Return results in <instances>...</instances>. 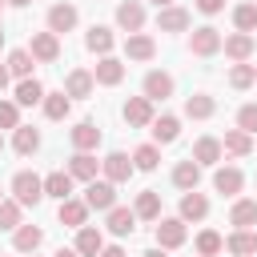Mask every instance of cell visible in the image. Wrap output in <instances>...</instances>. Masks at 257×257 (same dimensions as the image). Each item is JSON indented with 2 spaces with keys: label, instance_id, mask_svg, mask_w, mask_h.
Instances as JSON below:
<instances>
[{
  "label": "cell",
  "instance_id": "cell-1",
  "mask_svg": "<svg viewBox=\"0 0 257 257\" xmlns=\"http://www.w3.org/2000/svg\"><path fill=\"white\" fill-rule=\"evenodd\" d=\"M12 197L20 201V205H40L44 201V177H36V173H16L12 177Z\"/></svg>",
  "mask_w": 257,
  "mask_h": 257
},
{
  "label": "cell",
  "instance_id": "cell-2",
  "mask_svg": "<svg viewBox=\"0 0 257 257\" xmlns=\"http://www.w3.org/2000/svg\"><path fill=\"white\" fill-rule=\"evenodd\" d=\"M84 205H88V209H100V213L116 209V185H112V181H88Z\"/></svg>",
  "mask_w": 257,
  "mask_h": 257
},
{
  "label": "cell",
  "instance_id": "cell-3",
  "mask_svg": "<svg viewBox=\"0 0 257 257\" xmlns=\"http://www.w3.org/2000/svg\"><path fill=\"white\" fill-rule=\"evenodd\" d=\"M189 48H193V56H213V52H221V48H225V40H221V32H217L213 24H205V28H197V32H193Z\"/></svg>",
  "mask_w": 257,
  "mask_h": 257
},
{
  "label": "cell",
  "instance_id": "cell-4",
  "mask_svg": "<svg viewBox=\"0 0 257 257\" xmlns=\"http://www.w3.org/2000/svg\"><path fill=\"white\" fill-rule=\"evenodd\" d=\"M32 60H40V64H52L56 56H60V36L56 32H32Z\"/></svg>",
  "mask_w": 257,
  "mask_h": 257
},
{
  "label": "cell",
  "instance_id": "cell-5",
  "mask_svg": "<svg viewBox=\"0 0 257 257\" xmlns=\"http://www.w3.org/2000/svg\"><path fill=\"white\" fill-rule=\"evenodd\" d=\"M124 120H128L133 128L153 124V120H157V116H153V100H149V96H128V100H124Z\"/></svg>",
  "mask_w": 257,
  "mask_h": 257
},
{
  "label": "cell",
  "instance_id": "cell-6",
  "mask_svg": "<svg viewBox=\"0 0 257 257\" xmlns=\"http://www.w3.org/2000/svg\"><path fill=\"white\" fill-rule=\"evenodd\" d=\"M157 245H161V249H177V245H185V221H181V217H165V221H157Z\"/></svg>",
  "mask_w": 257,
  "mask_h": 257
},
{
  "label": "cell",
  "instance_id": "cell-7",
  "mask_svg": "<svg viewBox=\"0 0 257 257\" xmlns=\"http://www.w3.org/2000/svg\"><path fill=\"white\" fill-rule=\"evenodd\" d=\"M100 169H104V181H112V185H120V181H128L133 177V161L124 157V153H108L104 161H100Z\"/></svg>",
  "mask_w": 257,
  "mask_h": 257
},
{
  "label": "cell",
  "instance_id": "cell-8",
  "mask_svg": "<svg viewBox=\"0 0 257 257\" xmlns=\"http://www.w3.org/2000/svg\"><path fill=\"white\" fill-rule=\"evenodd\" d=\"M116 24H120L128 36H137V32H141V24H145V8H141L137 0H124V4H116Z\"/></svg>",
  "mask_w": 257,
  "mask_h": 257
},
{
  "label": "cell",
  "instance_id": "cell-9",
  "mask_svg": "<svg viewBox=\"0 0 257 257\" xmlns=\"http://www.w3.org/2000/svg\"><path fill=\"white\" fill-rule=\"evenodd\" d=\"M92 76H96V84L112 88V84H120V80H124V64H120L116 56H100V60H96V68H92Z\"/></svg>",
  "mask_w": 257,
  "mask_h": 257
},
{
  "label": "cell",
  "instance_id": "cell-10",
  "mask_svg": "<svg viewBox=\"0 0 257 257\" xmlns=\"http://www.w3.org/2000/svg\"><path fill=\"white\" fill-rule=\"evenodd\" d=\"M80 257H100V249H104V237H100V229H92V225H84V229H76V245H72Z\"/></svg>",
  "mask_w": 257,
  "mask_h": 257
},
{
  "label": "cell",
  "instance_id": "cell-11",
  "mask_svg": "<svg viewBox=\"0 0 257 257\" xmlns=\"http://www.w3.org/2000/svg\"><path fill=\"white\" fill-rule=\"evenodd\" d=\"M68 28H76V8L72 4H52L48 8V32H68Z\"/></svg>",
  "mask_w": 257,
  "mask_h": 257
},
{
  "label": "cell",
  "instance_id": "cell-12",
  "mask_svg": "<svg viewBox=\"0 0 257 257\" xmlns=\"http://www.w3.org/2000/svg\"><path fill=\"white\" fill-rule=\"evenodd\" d=\"M96 169H100V161H96L92 153H76V157L68 161V177H72V181H96Z\"/></svg>",
  "mask_w": 257,
  "mask_h": 257
},
{
  "label": "cell",
  "instance_id": "cell-13",
  "mask_svg": "<svg viewBox=\"0 0 257 257\" xmlns=\"http://www.w3.org/2000/svg\"><path fill=\"white\" fill-rule=\"evenodd\" d=\"M209 217V201H205V193H185L181 197V221H205Z\"/></svg>",
  "mask_w": 257,
  "mask_h": 257
},
{
  "label": "cell",
  "instance_id": "cell-14",
  "mask_svg": "<svg viewBox=\"0 0 257 257\" xmlns=\"http://www.w3.org/2000/svg\"><path fill=\"white\" fill-rule=\"evenodd\" d=\"M84 221H88V205H84V201H76V197L60 201V225H68V229H84Z\"/></svg>",
  "mask_w": 257,
  "mask_h": 257
},
{
  "label": "cell",
  "instance_id": "cell-15",
  "mask_svg": "<svg viewBox=\"0 0 257 257\" xmlns=\"http://www.w3.org/2000/svg\"><path fill=\"white\" fill-rule=\"evenodd\" d=\"M72 145H76V153H92V149L100 145V128H96L92 120H80V124L72 128Z\"/></svg>",
  "mask_w": 257,
  "mask_h": 257
},
{
  "label": "cell",
  "instance_id": "cell-16",
  "mask_svg": "<svg viewBox=\"0 0 257 257\" xmlns=\"http://www.w3.org/2000/svg\"><path fill=\"white\" fill-rule=\"evenodd\" d=\"M197 181H201V165L189 157V161H181L177 169H173V185L177 189H185V193H193L197 189Z\"/></svg>",
  "mask_w": 257,
  "mask_h": 257
},
{
  "label": "cell",
  "instance_id": "cell-17",
  "mask_svg": "<svg viewBox=\"0 0 257 257\" xmlns=\"http://www.w3.org/2000/svg\"><path fill=\"white\" fill-rule=\"evenodd\" d=\"M241 185H245L241 169H217V173H213V189H217V193H225V197H237V193H241Z\"/></svg>",
  "mask_w": 257,
  "mask_h": 257
},
{
  "label": "cell",
  "instance_id": "cell-18",
  "mask_svg": "<svg viewBox=\"0 0 257 257\" xmlns=\"http://www.w3.org/2000/svg\"><path fill=\"white\" fill-rule=\"evenodd\" d=\"M133 229H137V213L133 209H120V205L108 209V233L112 237H128Z\"/></svg>",
  "mask_w": 257,
  "mask_h": 257
},
{
  "label": "cell",
  "instance_id": "cell-19",
  "mask_svg": "<svg viewBox=\"0 0 257 257\" xmlns=\"http://www.w3.org/2000/svg\"><path fill=\"white\" fill-rule=\"evenodd\" d=\"M157 28L161 32H185L189 28V12L185 8H161L157 12Z\"/></svg>",
  "mask_w": 257,
  "mask_h": 257
},
{
  "label": "cell",
  "instance_id": "cell-20",
  "mask_svg": "<svg viewBox=\"0 0 257 257\" xmlns=\"http://www.w3.org/2000/svg\"><path fill=\"white\" fill-rule=\"evenodd\" d=\"M124 52H128V60H153L157 56V44H153V36L137 32V36L124 40Z\"/></svg>",
  "mask_w": 257,
  "mask_h": 257
},
{
  "label": "cell",
  "instance_id": "cell-21",
  "mask_svg": "<svg viewBox=\"0 0 257 257\" xmlns=\"http://www.w3.org/2000/svg\"><path fill=\"white\" fill-rule=\"evenodd\" d=\"M225 56H233L237 64H245V60L253 56V36H249V32H233V36L225 40Z\"/></svg>",
  "mask_w": 257,
  "mask_h": 257
},
{
  "label": "cell",
  "instance_id": "cell-22",
  "mask_svg": "<svg viewBox=\"0 0 257 257\" xmlns=\"http://www.w3.org/2000/svg\"><path fill=\"white\" fill-rule=\"evenodd\" d=\"M145 96H149V100L173 96V76H169V72H149V76H145Z\"/></svg>",
  "mask_w": 257,
  "mask_h": 257
},
{
  "label": "cell",
  "instance_id": "cell-23",
  "mask_svg": "<svg viewBox=\"0 0 257 257\" xmlns=\"http://www.w3.org/2000/svg\"><path fill=\"white\" fill-rule=\"evenodd\" d=\"M44 96H48V92H44V84H40L36 76H28V80L16 84V104H24V108H28V104H44Z\"/></svg>",
  "mask_w": 257,
  "mask_h": 257
},
{
  "label": "cell",
  "instance_id": "cell-24",
  "mask_svg": "<svg viewBox=\"0 0 257 257\" xmlns=\"http://www.w3.org/2000/svg\"><path fill=\"white\" fill-rule=\"evenodd\" d=\"M44 197L68 201V197H72V177H68V173H60V169H56V173H48V177H44Z\"/></svg>",
  "mask_w": 257,
  "mask_h": 257
},
{
  "label": "cell",
  "instance_id": "cell-25",
  "mask_svg": "<svg viewBox=\"0 0 257 257\" xmlns=\"http://www.w3.org/2000/svg\"><path fill=\"white\" fill-rule=\"evenodd\" d=\"M133 213H137V217H145V221H161V193H157V189H145V193L137 197Z\"/></svg>",
  "mask_w": 257,
  "mask_h": 257
},
{
  "label": "cell",
  "instance_id": "cell-26",
  "mask_svg": "<svg viewBox=\"0 0 257 257\" xmlns=\"http://www.w3.org/2000/svg\"><path fill=\"white\" fill-rule=\"evenodd\" d=\"M225 249H229L233 257H253V253H257V233H249V229H237V233L225 241Z\"/></svg>",
  "mask_w": 257,
  "mask_h": 257
},
{
  "label": "cell",
  "instance_id": "cell-27",
  "mask_svg": "<svg viewBox=\"0 0 257 257\" xmlns=\"http://www.w3.org/2000/svg\"><path fill=\"white\" fill-rule=\"evenodd\" d=\"M92 84H96V76H92V72L72 68V72H68V80H64V92H68V96H88V92H92Z\"/></svg>",
  "mask_w": 257,
  "mask_h": 257
},
{
  "label": "cell",
  "instance_id": "cell-28",
  "mask_svg": "<svg viewBox=\"0 0 257 257\" xmlns=\"http://www.w3.org/2000/svg\"><path fill=\"white\" fill-rule=\"evenodd\" d=\"M193 161H197V165H217V161H221V141H217V137H201V141L193 145Z\"/></svg>",
  "mask_w": 257,
  "mask_h": 257
},
{
  "label": "cell",
  "instance_id": "cell-29",
  "mask_svg": "<svg viewBox=\"0 0 257 257\" xmlns=\"http://www.w3.org/2000/svg\"><path fill=\"white\" fill-rule=\"evenodd\" d=\"M84 44H88V52H100V56H108V48H112V28H104V24H92V28H88V36H84Z\"/></svg>",
  "mask_w": 257,
  "mask_h": 257
},
{
  "label": "cell",
  "instance_id": "cell-30",
  "mask_svg": "<svg viewBox=\"0 0 257 257\" xmlns=\"http://www.w3.org/2000/svg\"><path fill=\"white\" fill-rule=\"evenodd\" d=\"M68 108H72V96H68V92H48V96H44V116H48V120H64Z\"/></svg>",
  "mask_w": 257,
  "mask_h": 257
},
{
  "label": "cell",
  "instance_id": "cell-31",
  "mask_svg": "<svg viewBox=\"0 0 257 257\" xmlns=\"http://www.w3.org/2000/svg\"><path fill=\"white\" fill-rule=\"evenodd\" d=\"M213 112H217V104H213V96H205V92H197V96L185 100V116H193V120H209Z\"/></svg>",
  "mask_w": 257,
  "mask_h": 257
},
{
  "label": "cell",
  "instance_id": "cell-32",
  "mask_svg": "<svg viewBox=\"0 0 257 257\" xmlns=\"http://www.w3.org/2000/svg\"><path fill=\"white\" fill-rule=\"evenodd\" d=\"M221 149H225V153H233V157H249V153H253V137H249V133H241V128H229Z\"/></svg>",
  "mask_w": 257,
  "mask_h": 257
},
{
  "label": "cell",
  "instance_id": "cell-33",
  "mask_svg": "<svg viewBox=\"0 0 257 257\" xmlns=\"http://www.w3.org/2000/svg\"><path fill=\"white\" fill-rule=\"evenodd\" d=\"M44 241V233L36 229V225H20L16 233H12V245L20 249V253H36V245Z\"/></svg>",
  "mask_w": 257,
  "mask_h": 257
},
{
  "label": "cell",
  "instance_id": "cell-34",
  "mask_svg": "<svg viewBox=\"0 0 257 257\" xmlns=\"http://www.w3.org/2000/svg\"><path fill=\"white\" fill-rule=\"evenodd\" d=\"M12 149H16L20 157H32V153L40 149V133H36V128H24V124H20V128H16V137H12Z\"/></svg>",
  "mask_w": 257,
  "mask_h": 257
},
{
  "label": "cell",
  "instance_id": "cell-35",
  "mask_svg": "<svg viewBox=\"0 0 257 257\" xmlns=\"http://www.w3.org/2000/svg\"><path fill=\"white\" fill-rule=\"evenodd\" d=\"M229 221H233L237 229H249V225H257V201H237V205L229 209Z\"/></svg>",
  "mask_w": 257,
  "mask_h": 257
},
{
  "label": "cell",
  "instance_id": "cell-36",
  "mask_svg": "<svg viewBox=\"0 0 257 257\" xmlns=\"http://www.w3.org/2000/svg\"><path fill=\"white\" fill-rule=\"evenodd\" d=\"M8 72H12V76H20V80H28V76H32V52H28V48L8 52Z\"/></svg>",
  "mask_w": 257,
  "mask_h": 257
},
{
  "label": "cell",
  "instance_id": "cell-37",
  "mask_svg": "<svg viewBox=\"0 0 257 257\" xmlns=\"http://www.w3.org/2000/svg\"><path fill=\"white\" fill-rule=\"evenodd\" d=\"M153 137H157L161 145L177 141V137H181V120H177V116H157V120H153Z\"/></svg>",
  "mask_w": 257,
  "mask_h": 257
},
{
  "label": "cell",
  "instance_id": "cell-38",
  "mask_svg": "<svg viewBox=\"0 0 257 257\" xmlns=\"http://www.w3.org/2000/svg\"><path fill=\"white\" fill-rule=\"evenodd\" d=\"M225 249V241H221V233H213V229H205V233H197V257H217Z\"/></svg>",
  "mask_w": 257,
  "mask_h": 257
},
{
  "label": "cell",
  "instance_id": "cell-39",
  "mask_svg": "<svg viewBox=\"0 0 257 257\" xmlns=\"http://www.w3.org/2000/svg\"><path fill=\"white\" fill-rule=\"evenodd\" d=\"M233 24H237V32H253L257 28V4L249 0V4H237L233 8Z\"/></svg>",
  "mask_w": 257,
  "mask_h": 257
},
{
  "label": "cell",
  "instance_id": "cell-40",
  "mask_svg": "<svg viewBox=\"0 0 257 257\" xmlns=\"http://www.w3.org/2000/svg\"><path fill=\"white\" fill-rule=\"evenodd\" d=\"M157 161H161V153H157V145H141V149L133 153V165H137L141 173H153V169H157Z\"/></svg>",
  "mask_w": 257,
  "mask_h": 257
},
{
  "label": "cell",
  "instance_id": "cell-41",
  "mask_svg": "<svg viewBox=\"0 0 257 257\" xmlns=\"http://www.w3.org/2000/svg\"><path fill=\"white\" fill-rule=\"evenodd\" d=\"M20 209H24L20 201H0V229H12L16 233L20 229Z\"/></svg>",
  "mask_w": 257,
  "mask_h": 257
},
{
  "label": "cell",
  "instance_id": "cell-42",
  "mask_svg": "<svg viewBox=\"0 0 257 257\" xmlns=\"http://www.w3.org/2000/svg\"><path fill=\"white\" fill-rule=\"evenodd\" d=\"M253 80H257V68H253V64H233V68H229V84H233V88H249Z\"/></svg>",
  "mask_w": 257,
  "mask_h": 257
},
{
  "label": "cell",
  "instance_id": "cell-43",
  "mask_svg": "<svg viewBox=\"0 0 257 257\" xmlns=\"http://www.w3.org/2000/svg\"><path fill=\"white\" fill-rule=\"evenodd\" d=\"M0 128H20V104L16 100H0Z\"/></svg>",
  "mask_w": 257,
  "mask_h": 257
},
{
  "label": "cell",
  "instance_id": "cell-44",
  "mask_svg": "<svg viewBox=\"0 0 257 257\" xmlns=\"http://www.w3.org/2000/svg\"><path fill=\"white\" fill-rule=\"evenodd\" d=\"M237 128L241 133H257V104H241V112H237Z\"/></svg>",
  "mask_w": 257,
  "mask_h": 257
},
{
  "label": "cell",
  "instance_id": "cell-45",
  "mask_svg": "<svg viewBox=\"0 0 257 257\" xmlns=\"http://www.w3.org/2000/svg\"><path fill=\"white\" fill-rule=\"evenodd\" d=\"M197 8H201L205 16H217V12L225 8V0H197Z\"/></svg>",
  "mask_w": 257,
  "mask_h": 257
},
{
  "label": "cell",
  "instance_id": "cell-46",
  "mask_svg": "<svg viewBox=\"0 0 257 257\" xmlns=\"http://www.w3.org/2000/svg\"><path fill=\"white\" fill-rule=\"evenodd\" d=\"M100 257H124V249H120V245H104V249H100Z\"/></svg>",
  "mask_w": 257,
  "mask_h": 257
},
{
  "label": "cell",
  "instance_id": "cell-47",
  "mask_svg": "<svg viewBox=\"0 0 257 257\" xmlns=\"http://www.w3.org/2000/svg\"><path fill=\"white\" fill-rule=\"evenodd\" d=\"M8 76H12V72H8V64H0V92L8 88Z\"/></svg>",
  "mask_w": 257,
  "mask_h": 257
},
{
  "label": "cell",
  "instance_id": "cell-48",
  "mask_svg": "<svg viewBox=\"0 0 257 257\" xmlns=\"http://www.w3.org/2000/svg\"><path fill=\"white\" fill-rule=\"evenodd\" d=\"M141 257H165V249H161V245H157V249H145V253H141Z\"/></svg>",
  "mask_w": 257,
  "mask_h": 257
},
{
  "label": "cell",
  "instance_id": "cell-49",
  "mask_svg": "<svg viewBox=\"0 0 257 257\" xmlns=\"http://www.w3.org/2000/svg\"><path fill=\"white\" fill-rule=\"evenodd\" d=\"M52 257H80V253H76V249H56Z\"/></svg>",
  "mask_w": 257,
  "mask_h": 257
},
{
  "label": "cell",
  "instance_id": "cell-50",
  "mask_svg": "<svg viewBox=\"0 0 257 257\" xmlns=\"http://www.w3.org/2000/svg\"><path fill=\"white\" fill-rule=\"evenodd\" d=\"M153 4H157V12H161V8H173V0H153Z\"/></svg>",
  "mask_w": 257,
  "mask_h": 257
},
{
  "label": "cell",
  "instance_id": "cell-51",
  "mask_svg": "<svg viewBox=\"0 0 257 257\" xmlns=\"http://www.w3.org/2000/svg\"><path fill=\"white\" fill-rule=\"evenodd\" d=\"M8 4H12V8H24V4H32V0H8Z\"/></svg>",
  "mask_w": 257,
  "mask_h": 257
},
{
  "label": "cell",
  "instance_id": "cell-52",
  "mask_svg": "<svg viewBox=\"0 0 257 257\" xmlns=\"http://www.w3.org/2000/svg\"><path fill=\"white\" fill-rule=\"evenodd\" d=\"M0 153H4V137H0Z\"/></svg>",
  "mask_w": 257,
  "mask_h": 257
},
{
  "label": "cell",
  "instance_id": "cell-53",
  "mask_svg": "<svg viewBox=\"0 0 257 257\" xmlns=\"http://www.w3.org/2000/svg\"><path fill=\"white\" fill-rule=\"evenodd\" d=\"M0 44H4V32H0Z\"/></svg>",
  "mask_w": 257,
  "mask_h": 257
},
{
  "label": "cell",
  "instance_id": "cell-54",
  "mask_svg": "<svg viewBox=\"0 0 257 257\" xmlns=\"http://www.w3.org/2000/svg\"><path fill=\"white\" fill-rule=\"evenodd\" d=\"M28 257H36V253H28Z\"/></svg>",
  "mask_w": 257,
  "mask_h": 257
},
{
  "label": "cell",
  "instance_id": "cell-55",
  "mask_svg": "<svg viewBox=\"0 0 257 257\" xmlns=\"http://www.w3.org/2000/svg\"><path fill=\"white\" fill-rule=\"evenodd\" d=\"M0 8H4V0H0Z\"/></svg>",
  "mask_w": 257,
  "mask_h": 257
},
{
  "label": "cell",
  "instance_id": "cell-56",
  "mask_svg": "<svg viewBox=\"0 0 257 257\" xmlns=\"http://www.w3.org/2000/svg\"><path fill=\"white\" fill-rule=\"evenodd\" d=\"M0 201H4V193H0Z\"/></svg>",
  "mask_w": 257,
  "mask_h": 257
},
{
  "label": "cell",
  "instance_id": "cell-57",
  "mask_svg": "<svg viewBox=\"0 0 257 257\" xmlns=\"http://www.w3.org/2000/svg\"><path fill=\"white\" fill-rule=\"evenodd\" d=\"M253 4H257V0H253Z\"/></svg>",
  "mask_w": 257,
  "mask_h": 257
}]
</instances>
